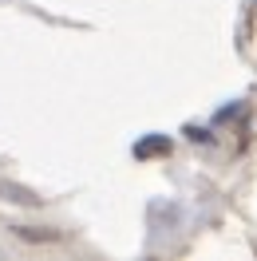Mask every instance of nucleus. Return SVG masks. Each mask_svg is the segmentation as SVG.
I'll return each instance as SVG.
<instances>
[{"label": "nucleus", "instance_id": "nucleus-3", "mask_svg": "<svg viewBox=\"0 0 257 261\" xmlns=\"http://www.w3.org/2000/svg\"><path fill=\"white\" fill-rule=\"evenodd\" d=\"M20 238H36V242H56V233H40V229H28V226H16Z\"/></svg>", "mask_w": 257, "mask_h": 261}, {"label": "nucleus", "instance_id": "nucleus-2", "mask_svg": "<svg viewBox=\"0 0 257 261\" xmlns=\"http://www.w3.org/2000/svg\"><path fill=\"white\" fill-rule=\"evenodd\" d=\"M0 194H8L12 202H24V206H28V202H36L32 190H24V186H12V182H0Z\"/></svg>", "mask_w": 257, "mask_h": 261}, {"label": "nucleus", "instance_id": "nucleus-1", "mask_svg": "<svg viewBox=\"0 0 257 261\" xmlns=\"http://www.w3.org/2000/svg\"><path fill=\"white\" fill-rule=\"evenodd\" d=\"M166 147H170V143L155 135V139H143V143L135 147V154H139V159H146V154H162V150H166Z\"/></svg>", "mask_w": 257, "mask_h": 261}]
</instances>
